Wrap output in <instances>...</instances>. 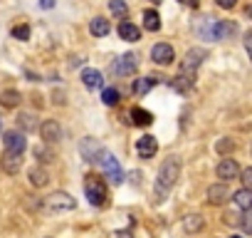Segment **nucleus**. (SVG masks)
I'll list each match as a JSON object with an SVG mask.
<instances>
[{
  "instance_id": "f257e3e1",
  "label": "nucleus",
  "mask_w": 252,
  "mask_h": 238,
  "mask_svg": "<svg viewBox=\"0 0 252 238\" xmlns=\"http://www.w3.org/2000/svg\"><path fill=\"white\" fill-rule=\"evenodd\" d=\"M178 176H181V161H178L176 157H168V159L161 164V169H158V179H156V203H163V201H166V196H168L171 189L176 186Z\"/></svg>"
},
{
  "instance_id": "f03ea898",
  "label": "nucleus",
  "mask_w": 252,
  "mask_h": 238,
  "mask_svg": "<svg viewBox=\"0 0 252 238\" xmlns=\"http://www.w3.org/2000/svg\"><path fill=\"white\" fill-rule=\"evenodd\" d=\"M84 194H87L92 206H104L106 203V184L99 176H94V174H89L84 179Z\"/></svg>"
},
{
  "instance_id": "7ed1b4c3",
  "label": "nucleus",
  "mask_w": 252,
  "mask_h": 238,
  "mask_svg": "<svg viewBox=\"0 0 252 238\" xmlns=\"http://www.w3.org/2000/svg\"><path fill=\"white\" fill-rule=\"evenodd\" d=\"M99 164H101V171H104V176L111 181V184H124V169L119 166V159L116 157H111L109 152L99 159Z\"/></svg>"
},
{
  "instance_id": "20e7f679",
  "label": "nucleus",
  "mask_w": 252,
  "mask_h": 238,
  "mask_svg": "<svg viewBox=\"0 0 252 238\" xmlns=\"http://www.w3.org/2000/svg\"><path fill=\"white\" fill-rule=\"evenodd\" d=\"M74 206H77V201H74L69 194H64V191H57V194H52V196H47V198H45V208H47V211H52V213L72 211Z\"/></svg>"
},
{
  "instance_id": "39448f33",
  "label": "nucleus",
  "mask_w": 252,
  "mask_h": 238,
  "mask_svg": "<svg viewBox=\"0 0 252 238\" xmlns=\"http://www.w3.org/2000/svg\"><path fill=\"white\" fill-rule=\"evenodd\" d=\"M136 70H139V57H136L134 52L121 55V57L111 65V72H114V75H119V77H129V75H134Z\"/></svg>"
},
{
  "instance_id": "423d86ee",
  "label": "nucleus",
  "mask_w": 252,
  "mask_h": 238,
  "mask_svg": "<svg viewBox=\"0 0 252 238\" xmlns=\"http://www.w3.org/2000/svg\"><path fill=\"white\" fill-rule=\"evenodd\" d=\"M3 147H5V154H23L25 147H28V139H25L23 132L13 129V132L3 134Z\"/></svg>"
},
{
  "instance_id": "0eeeda50",
  "label": "nucleus",
  "mask_w": 252,
  "mask_h": 238,
  "mask_svg": "<svg viewBox=\"0 0 252 238\" xmlns=\"http://www.w3.org/2000/svg\"><path fill=\"white\" fill-rule=\"evenodd\" d=\"M205 57H208V52H205L203 47H193V50H188V55H186V60H183V65H181V72L195 75Z\"/></svg>"
},
{
  "instance_id": "6e6552de",
  "label": "nucleus",
  "mask_w": 252,
  "mask_h": 238,
  "mask_svg": "<svg viewBox=\"0 0 252 238\" xmlns=\"http://www.w3.org/2000/svg\"><path fill=\"white\" fill-rule=\"evenodd\" d=\"M136 152H139V157H141V159H154V157H156V152H158V139H156V137H151V134L139 137V142H136Z\"/></svg>"
},
{
  "instance_id": "1a4fd4ad",
  "label": "nucleus",
  "mask_w": 252,
  "mask_h": 238,
  "mask_svg": "<svg viewBox=\"0 0 252 238\" xmlns=\"http://www.w3.org/2000/svg\"><path fill=\"white\" fill-rule=\"evenodd\" d=\"M79 152H82V157H84L87 161H99V157H104V154H106V152L101 149V144H99L96 139H92V137L82 139Z\"/></svg>"
},
{
  "instance_id": "9d476101",
  "label": "nucleus",
  "mask_w": 252,
  "mask_h": 238,
  "mask_svg": "<svg viewBox=\"0 0 252 238\" xmlns=\"http://www.w3.org/2000/svg\"><path fill=\"white\" fill-rule=\"evenodd\" d=\"M151 60H154L156 65H171V62L176 60V52H173V47H171V45L158 42V45H154V47H151Z\"/></svg>"
},
{
  "instance_id": "9b49d317",
  "label": "nucleus",
  "mask_w": 252,
  "mask_h": 238,
  "mask_svg": "<svg viewBox=\"0 0 252 238\" xmlns=\"http://www.w3.org/2000/svg\"><path fill=\"white\" fill-rule=\"evenodd\" d=\"M40 134H42V139L47 144H55V142L62 139V129H60V124L55 122V119H47V122L40 124Z\"/></svg>"
},
{
  "instance_id": "f8f14e48",
  "label": "nucleus",
  "mask_w": 252,
  "mask_h": 238,
  "mask_svg": "<svg viewBox=\"0 0 252 238\" xmlns=\"http://www.w3.org/2000/svg\"><path fill=\"white\" fill-rule=\"evenodd\" d=\"M237 176H240V166H237L235 159H222V161L218 164V179L232 181V179H237Z\"/></svg>"
},
{
  "instance_id": "ddd939ff",
  "label": "nucleus",
  "mask_w": 252,
  "mask_h": 238,
  "mask_svg": "<svg viewBox=\"0 0 252 238\" xmlns=\"http://www.w3.org/2000/svg\"><path fill=\"white\" fill-rule=\"evenodd\" d=\"M119 38L126 40V42H139V40H141V33H139V28H136L134 23L121 20V23H119Z\"/></svg>"
},
{
  "instance_id": "4468645a",
  "label": "nucleus",
  "mask_w": 252,
  "mask_h": 238,
  "mask_svg": "<svg viewBox=\"0 0 252 238\" xmlns=\"http://www.w3.org/2000/svg\"><path fill=\"white\" fill-rule=\"evenodd\" d=\"M227 196H230V191H227V186H225V184H213V186H208V201H210L213 206L225 203V201H227Z\"/></svg>"
},
{
  "instance_id": "2eb2a0df",
  "label": "nucleus",
  "mask_w": 252,
  "mask_h": 238,
  "mask_svg": "<svg viewBox=\"0 0 252 238\" xmlns=\"http://www.w3.org/2000/svg\"><path fill=\"white\" fill-rule=\"evenodd\" d=\"M82 82H84V87L96 89V87H101V84H104V77H101V72H99V70L87 67V70L82 72Z\"/></svg>"
},
{
  "instance_id": "dca6fc26",
  "label": "nucleus",
  "mask_w": 252,
  "mask_h": 238,
  "mask_svg": "<svg viewBox=\"0 0 252 238\" xmlns=\"http://www.w3.org/2000/svg\"><path fill=\"white\" fill-rule=\"evenodd\" d=\"M158 82H161V77H158V79H156V77H141V79H136V82H134V87H131V92L141 97V94H146V92H151V89H154V87H156Z\"/></svg>"
},
{
  "instance_id": "f3484780",
  "label": "nucleus",
  "mask_w": 252,
  "mask_h": 238,
  "mask_svg": "<svg viewBox=\"0 0 252 238\" xmlns=\"http://www.w3.org/2000/svg\"><path fill=\"white\" fill-rule=\"evenodd\" d=\"M232 203H235L237 208H242V211H250V208H252V191H250V189L235 191V194H232Z\"/></svg>"
},
{
  "instance_id": "a211bd4d",
  "label": "nucleus",
  "mask_w": 252,
  "mask_h": 238,
  "mask_svg": "<svg viewBox=\"0 0 252 238\" xmlns=\"http://www.w3.org/2000/svg\"><path fill=\"white\" fill-rule=\"evenodd\" d=\"M237 33V25L235 23H227V20H218L215 25V40H227L230 35Z\"/></svg>"
},
{
  "instance_id": "6ab92c4d",
  "label": "nucleus",
  "mask_w": 252,
  "mask_h": 238,
  "mask_svg": "<svg viewBox=\"0 0 252 238\" xmlns=\"http://www.w3.org/2000/svg\"><path fill=\"white\" fill-rule=\"evenodd\" d=\"M131 122L136 124V127H151V122H154V114L151 112H146V109H131Z\"/></svg>"
},
{
  "instance_id": "aec40b11",
  "label": "nucleus",
  "mask_w": 252,
  "mask_h": 238,
  "mask_svg": "<svg viewBox=\"0 0 252 238\" xmlns=\"http://www.w3.org/2000/svg\"><path fill=\"white\" fill-rule=\"evenodd\" d=\"M0 104L8 107V109H15L20 104V92L18 89H3L0 92Z\"/></svg>"
},
{
  "instance_id": "412c9836",
  "label": "nucleus",
  "mask_w": 252,
  "mask_h": 238,
  "mask_svg": "<svg viewBox=\"0 0 252 238\" xmlns=\"http://www.w3.org/2000/svg\"><path fill=\"white\" fill-rule=\"evenodd\" d=\"M20 166H23V154H5L3 157V169L8 174H18Z\"/></svg>"
},
{
  "instance_id": "4be33fe9",
  "label": "nucleus",
  "mask_w": 252,
  "mask_h": 238,
  "mask_svg": "<svg viewBox=\"0 0 252 238\" xmlns=\"http://www.w3.org/2000/svg\"><path fill=\"white\" fill-rule=\"evenodd\" d=\"M30 184L32 186H37V189H42V186H47L50 184V174L45 171V169H40V166H35V169H30Z\"/></svg>"
},
{
  "instance_id": "5701e85b",
  "label": "nucleus",
  "mask_w": 252,
  "mask_h": 238,
  "mask_svg": "<svg viewBox=\"0 0 252 238\" xmlns=\"http://www.w3.org/2000/svg\"><path fill=\"white\" fill-rule=\"evenodd\" d=\"M109 20H104V18H94L92 23H89V33L94 35V38H104V35H109Z\"/></svg>"
},
{
  "instance_id": "b1692460",
  "label": "nucleus",
  "mask_w": 252,
  "mask_h": 238,
  "mask_svg": "<svg viewBox=\"0 0 252 238\" xmlns=\"http://www.w3.org/2000/svg\"><path fill=\"white\" fill-rule=\"evenodd\" d=\"M203 226H205V221H203V216H200V213H190V216H186V218H183V228H186L188 233H198Z\"/></svg>"
},
{
  "instance_id": "393cba45",
  "label": "nucleus",
  "mask_w": 252,
  "mask_h": 238,
  "mask_svg": "<svg viewBox=\"0 0 252 238\" xmlns=\"http://www.w3.org/2000/svg\"><path fill=\"white\" fill-rule=\"evenodd\" d=\"M144 28H146L149 33L161 30V18H158L156 10H146V13H144Z\"/></svg>"
},
{
  "instance_id": "a878e982",
  "label": "nucleus",
  "mask_w": 252,
  "mask_h": 238,
  "mask_svg": "<svg viewBox=\"0 0 252 238\" xmlns=\"http://www.w3.org/2000/svg\"><path fill=\"white\" fill-rule=\"evenodd\" d=\"M215 25H218V20H213V18H205V20H203V25L198 28L200 38H205V40H215Z\"/></svg>"
},
{
  "instance_id": "bb28decb",
  "label": "nucleus",
  "mask_w": 252,
  "mask_h": 238,
  "mask_svg": "<svg viewBox=\"0 0 252 238\" xmlns=\"http://www.w3.org/2000/svg\"><path fill=\"white\" fill-rule=\"evenodd\" d=\"M193 82H195V75L181 72V75L176 77V89H178V92H188V89L193 87Z\"/></svg>"
},
{
  "instance_id": "cd10ccee",
  "label": "nucleus",
  "mask_w": 252,
  "mask_h": 238,
  "mask_svg": "<svg viewBox=\"0 0 252 238\" xmlns=\"http://www.w3.org/2000/svg\"><path fill=\"white\" fill-rule=\"evenodd\" d=\"M109 10L116 15V18H126V13H129V8H126V3H124V0H111V3H109Z\"/></svg>"
},
{
  "instance_id": "c85d7f7f",
  "label": "nucleus",
  "mask_w": 252,
  "mask_h": 238,
  "mask_svg": "<svg viewBox=\"0 0 252 238\" xmlns=\"http://www.w3.org/2000/svg\"><path fill=\"white\" fill-rule=\"evenodd\" d=\"M101 99H104V104L114 107V104L121 99V94H119V89H114V87H106V89L101 92Z\"/></svg>"
},
{
  "instance_id": "c756f323",
  "label": "nucleus",
  "mask_w": 252,
  "mask_h": 238,
  "mask_svg": "<svg viewBox=\"0 0 252 238\" xmlns=\"http://www.w3.org/2000/svg\"><path fill=\"white\" fill-rule=\"evenodd\" d=\"M13 38L20 40V42L30 40V25H15V28H13Z\"/></svg>"
},
{
  "instance_id": "7c9ffc66",
  "label": "nucleus",
  "mask_w": 252,
  "mask_h": 238,
  "mask_svg": "<svg viewBox=\"0 0 252 238\" xmlns=\"http://www.w3.org/2000/svg\"><path fill=\"white\" fill-rule=\"evenodd\" d=\"M240 226H242V231H245L247 236H252V208L242 213V218H240Z\"/></svg>"
},
{
  "instance_id": "2f4dec72",
  "label": "nucleus",
  "mask_w": 252,
  "mask_h": 238,
  "mask_svg": "<svg viewBox=\"0 0 252 238\" xmlns=\"http://www.w3.org/2000/svg\"><path fill=\"white\" fill-rule=\"evenodd\" d=\"M35 157L42 159V161H52V159H55V154H52L50 149H45V147H37V149H35Z\"/></svg>"
},
{
  "instance_id": "473e14b6",
  "label": "nucleus",
  "mask_w": 252,
  "mask_h": 238,
  "mask_svg": "<svg viewBox=\"0 0 252 238\" xmlns=\"http://www.w3.org/2000/svg\"><path fill=\"white\" fill-rule=\"evenodd\" d=\"M242 184H245V189L252 191V166H247V169L242 171Z\"/></svg>"
},
{
  "instance_id": "72a5a7b5",
  "label": "nucleus",
  "mask_w": 252,
  "mask_h": 238,
  "mask_svg": "<svg viewBox=\"0 0 252 238\" xmlns=\"http://www.w3.org/2000/svg\"><path fill=\"white\" fill-rule=\"evenodd\" d=\"M232 147H235V144H232L230 139H222V142H218V147H215V149H218L220 154H225V152H230Z\"/></svg>"
},
{
  "instance_id": "f704fd0d",
  "label": "nucleus",
  "mask_w": 252,
  "mask_h": 238,
  "mask_svg": "<svg viewBox=\"0 0 252 238\" xmlns=\"http://www.w3.org/2000/svg\"><path fill=\"white\" fill-rule=\"evenodd\" d=\"M245 50H247V55L252 60V30H247V35H245Z\"/></svg>"
},
{
  "instance_id": "c9c22d12",
  "label": "nucleus",
  "mask_w": 252,
  "mask_h": 238,
  "mask_svg": "<svg viewBox=\"0 0 252 238\" xmlns=\"http://www.w3.org/2000/svg\"><path fill=\"white\" fill-rule=\"evenodd\" d=\"M215 3H218L220 8H225V10H232V8L237 5V0H215Z\"/></svg>"
},
{
  "instance_id": "e433bc0d",
  "label": "nucleus",
  "mask_w": 252,
  "mask_h": 238,
  "mask_svg": "<svg viewBox=\"0 0 252 238\" xmlns=\"http://www.w3.org/2000/svg\"><path fill=\"white\" fill-rule=\"evenodd\" d=\"M178 3H183L186 8H198V5H200V0H178Z\"/></svg>"
},
{
  "instance_id": "4c0bfd02",
  "label": "nucleus",
  "mask_w": 252,
  "mask_h": 238,
  "mask_svg": "<svg viewBox=\"0 0 252 238\" xmlns=\"http://www.w3.org/2000/svg\"><path fill=\"white\" fill-rule=\"evenodd\" d=\"M114 238H134V236H131V231H116Z\"/></svg>"
},
{
  "instance_id": "58836bf2",
  "label": "nucleus",
  "mask_w": 252,
  "mask_h": 238,
  "mask_svg": "<svg viewBox=\"0 0 252 238\" xmlns=\"http://www.w3.org/2000/svg\"><path fill=\"white\" fill-rule=\"evenodd\" d=\"M40 8H45V10L55 8V0H40Z\"/></svg>"
},
{
  "instance_id": "ea45409f",
  "label": "nucleus",
  "mask_w": 252,
  "mask_h": 238,
  "mask_svg": "<svg viewBox=\"0 0 252 238\" xmlns=\"http://www.w3.org/2000/svg\"><path fill=\"white\" fill-rule=\"evenodd\" d=\"M245 13H247V18L252 20V5H247V10H245Z\"/></svg>"
},
{
  "instance_id": "a19ab883",
  "label": "nucleus",
  "mask_w": 252,
  "mask_h": 238,
  "mask_svg": "<svg viewBox=\"0 0 252 238\" xmlns=\"http://www.w3.org/2000/svg\"><path fill=\"white\" fill-rule=\"evenodd\" d=\"M151 3H156V5H158V3H161V0H151Z\"/></svg>"
},
{
  "instance_id": "79ce46f5",
  "label": "nucleus",
  "mask_w": 252,
  "mask_h": 238,
  "mask_svg": "<svg viewBox=\"0 0 252 238\" xmlns=\"http://www.w3.org/2000/svg\"><path fill=\"white\" fill-rule=\"evenodd\" d=\"M232 238H240V236H232Z\"/></svg>"
}]
</instances>
